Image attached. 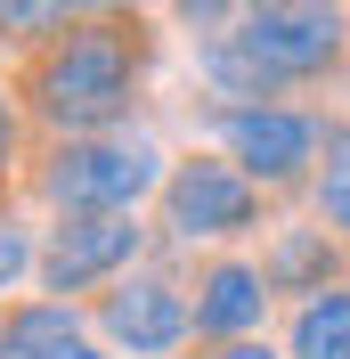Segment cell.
Listing matches in <instances>:
<instances>
[{"label":"cell","mask_w":350,"mask_h":359,"mask_svg":"<svg viewBox=\"0 0 350 359\" xmlns=\"http://www.w3.org/2000/svg\"><path fill=\"white\" fill-rule=\"evenodd\" d=\"M147 188H163V156L139 131L49 139V156L33 163V196L57 212H139Z\"/></svg>","instance_id":"3957f363"},{"label":"cell","mask_w":350,"mask_h":359,"mask_svg":"<svg viewBox=\"0 0 350 359\" xmlns=\"http://www.w3.org/2000/svg\"><path fill=\"white\" fill-rule=\"evenodd\" d=\"M147 66H155V25L139 8H90L57 41L24 49L8 98L49 139H98V131H122V114L147 90Z\"/></svg>","instance_id":"6da1fadb"},{"label":"cell","mask_w":350,"mask_h":359,"mask_svg":"<svg viewBox=\"0 0 350 359\" xmlns=\"http://www.w3.org/2000/svg\"><path fill=\"white\" fill-rule=\"evenodd\" d=\"M285 359H350V286H326L309 302H293Z\"/></svg>","instance_id":"8fae6325"},{"label":"cell","mask_w":350,"mask_h":359,"mask_svg":"<svg viewBox=\"0 0 350 359\" xmlns=\"http://www.w3.org/2000/svg\"><path fill=\"white\" fill-rule=\"evenodd\" d=\"M318 221L350 245V123H326V147H318Z\"/></svg>","instance_id":"4fadbf2b"},{"label":"cell","mask_w":350,"mask_h":359,"mask_svg":"<svg viewBox=\"0 0 350 359\" xmlns=\"http://www.w3.org/2000/svg\"><path fill=\"white\" fill-rule=\"evenodd\" d=\"M228 41L253 66L261 98H277V90L326 82L350 57V8L342 0H244L228 17Z\"/></svg>","instance_id":"7a4b0ae2"},{"label":"cell","mask_w":350,"mask_h":359,"mask_svg":"<svg viewBox=\"0 0 350 359\" xmlns=\"http://www.w3.org/2000/svg\"><path fill=\"white\" fill-rule=\"evenodd\" d=\"M220 147H228V163L253 188H293L318 163V147H326V123L309 107H277V98H261V107H220Z\"/></svg>","instance_id":"8992f818"},{"label":"cell","mask_w":350,"mask_h":359,"mask_svg":"<svg viewBox=\"0 0 350 359\" xmlns=\"http://www.w3.org/2000/svg\"><path fill=\"white\" fill-rule=\"evenodd\" d=\"M98 327H106L122 351H139V359H172L179 343L196 335V318H188V286L163 278V269L114 278V286L98 294Z\"/></svg>","instance_id":"52a82bcc"},{"label":"cell","mask_w":350,"mask_h":359,"mask_svg":"<svg viewBox=\"0 0 350 359\" xmlns=\"http://www.w3.org/2000/svg\"><path fill=\"white\" fill-rule=\"evenodd\" d=\"M261 286L269 294H326L334 286V237L326 229H285L277 245H269V262H261Z\"/></svg>","instance_id":"30bf717a"},{"label":"cell","mask_w":350,"mask_h":359,"mask_svg":"<svg viewBox=\"0 0 350 359\" xmlns=\"http://www.w3.org/2000/svg\"><path fill=\"white\" fill-rule=\"evenodd\" d=\"M0 359H106L82 335L66 302H8L0 311Z\"/></svg>","instance_id":"9c48e42d"},{"label":"cell","mask_w":350,"mask_h":359,"mask_svg":"<svg viewBox=\"0 0 350 359\" xmlns=\"http://www.w3.org/2000/svg\"><path fill=\"white\" fill-rule=\"evenodd\" d=\"M253 221H261V188L228 156H179L163 172V229L179 245H220V237H244Z\"/></svg>","instance_id":"277c9868"},{"label":"cell","mask_w":350,"mask_h":359,"mask_svg":"<svg viewBox=\"0 0 350 359\" xmlns=\"http://www.w3.org/2000/svg\"><path fill=\"white\" fill-rule=\"evenodd\" d=\"M24 269H33V237H24V229H17V221H0V294L17 286Z\"/></svg>","instance_id":"5bb4252c"},{"label":"cell","mask_w":350,"mask_h":359,"mask_svg":"<svg viewBox=\"0 0 350 359\" xmlns=\"http://www.w3.org/2000/svg\"><path fill=\"white\" fill-rule=\"evenodd\" d=\"M90 8H106V0H0V49H41Z\"/></svg>","instance_id":"7c38bea8"},{"label":"cell","mask_w":350,"mask_h":359,"mask_svg":"<svg viewBox=\"0 0 350 359\" xmlns=\"http://www.w3.org/2000/svg\"><path fill=\"white\" fill-rule=\"evenodd\" d=\"M8 163H17V98L0 90V188H8Z\"/></svg>","instance_id":"9a60e30c"},{"label":"cell","mask_w":350,"mask_h":359,"mask_svg":"<svg viewBox=\"0 0 350 359\" xmlns=\"http://www.w3.org/2000/svg\"><path fill=\"white\" fill-rule=\"evenodd\" d=\"M139 245H147L139 212H57V229H49V245L33 253V269H41L49 302H66V294L114 286V278L139 262Z\"/></svg>","instance_id":"5b68a950"},{"label":"cell","mask_w":350,"mask_h":359,"mask_svg":"<svg viewBox=\"0 0 350 359\" xmlns=\"http://www.w3.org/2000/svg\"><path fill=\"white\" fill-rule=\"evenodd\" d=\"M188 318H196V335L212 343H244L253 327L269 318V286L253 262H204L196 269V294H188Z\"/></svg>","instance_id":"ba28073f"},{"label":"cell","mask_w":350,"mask_h":359,"mask_svg":"<svg viewBox=\"0 0 350 359\" xmlns=\"http://www.w3.org/2000/svg\"><path fill=\"white\" fill-rule=\"evenodd\" d=\"M212 359H277V351H269V343H253V335H244V343H220Z\"/></svg>","instance_id":"2e32d148"}]
</instances>
